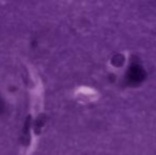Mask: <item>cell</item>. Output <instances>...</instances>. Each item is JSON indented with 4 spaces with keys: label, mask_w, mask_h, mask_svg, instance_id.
<instances>
[{
    "label": "cell",
    "mask_w": 156,
    "mask_h": 155,
    "mask_svg": "<svg viewBox=\"0 0 156 155\" xmlns=\"http://www.w3.org/2000/svg\"><path fill=\"white\" fill-rule=\"evenodd\" d=\"M146 78V72L144 68L137 63H134L129 66L126 72V82L129 85H136L141 83Z\"/></svg>",
    "instance_id": "obj_1"
}]
</instances>
